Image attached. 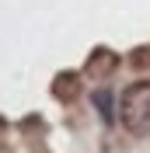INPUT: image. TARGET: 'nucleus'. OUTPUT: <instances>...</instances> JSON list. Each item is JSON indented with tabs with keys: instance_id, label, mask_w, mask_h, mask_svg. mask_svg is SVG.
<instances>
[{
	"instance_id": "f257e3e1",
	"label": "nucleus",
	"mask_w": 150,
	"mask_h": 153,
	"mask_svg": "<svg viewBox=\"0 0 150 153\" xmlns=\"http://www.w3.org/2000/svg\"><path fill=\"white\" fill-rule=\"evenodd\" d=\"M119 122L133 136L150 132V80H136L119 97Z\"/></svg>"
}]
</instances>
